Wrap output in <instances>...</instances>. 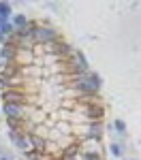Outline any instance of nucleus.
Returning a JSON list of instances; mask_svg holds the SVG:
<instances>
[{
    "instance_id": "obj_1",
    "label": "nucleus",
    "mask_w": 141,
    "mask_h": 160,
    "mask_svg": "<svg viewBox=\"0 0 141 160\" xmlns=\"http://www.w3.org/2000/svg\"><path fill=\"white\" fill-rule=\"evenodd\" d=\"M32 37H34V43L37 45H49V43H56V41H62L60 38V32L49 26L47 22H38V26L34 28V32H32Z\"/></svg>"
},
{
    "instance_id": "obj_2",
    "label": "nucleus",
    "mask_w": 141,
    "mask_h": 160,
    "mask_svg": "<svg viewBox=\"0 0 141 160\" xmlns=\"http://www.w3.org/2000/svg\"><path fill=\"white\" fill-rule=\"evenodd\" d=\"M32 107L28 105H17V102H2V115L7 120H30Z\"/></svg>"
},
{
    "instance_id": "obj_3",
    "label": "nucleus",
    "mask_w": 141,
    "mask_h": 160,
    "mask_svg": "<svg viewBox=\"0 0 141 160\" xmlns=\"http://www.w3.org/2000/svg\"><path fill=\"white\" fill-rule=\"evenodd\" d=\"M2 102H17V105H28V100L34 98L32 94H28L24 88H11V90H2L0 94Z\"/></svg>"
},
{
    "instance_id": "obj_4",
    "label": "nucleus",
    "mask_w": 141,
    "mask_h": 160,
    "mask_svg": "<svg viewBox=\"0 0 141 160\" xmlns=\"http://www.w3.org/2000/svg\"><path fill=\"white\" fill-rule=\"evenodd\" d=\"M79 145H81V154H86V156H105V145H103L101 139H81L79 141Z\"/></svg>"
},
{
    "instance_id": "obj_5",
    "label": "nucleus",
    "mask_w": 141,
    "mask_h": 160,
    "mask_svg": "<svg viewBox=\"0 0 141 160\" xmlns=\"http://www.w3.org/2000/svg\"><path fill=\"white\" fill-rule=\"evenodd\" d=\"M28 139H30L32 152L47 154V143H49V139H47V137H41V135H37V132H30V135H28Z\"/></svg>"
},
{
    "instance_id": "obj_6",
    "label": "nucleus",
    "mask_w": 141,
    "mask_h": 160,
    "mask_svg": "<svg viewBox=\"0 0 141 160\" xmlns=\"http://www.w3.org/2000/svg\"><path fill=\"white\" fill-rule=\"evenodd\" d=\"M30 22H32V19H30L26 13H15L13 19H11L15 32H22V30H26V28H30Z\"/></svg>"
},
{
    "instance_id": "obj_7",
    "label": "nucleus",
    "mask_w": 141,
    "mask_h": 160,
    "mask_svg": "<svg viewBox=\"0 0 141 160\" xmlns=\"http://www.w3.org/2000/svg\"><path fill=\"white\" fill-rule=\"evenodd\" d=\"M107 149H109V156H113V158H122L124 156V145L120 141H111Z\"/></svg>"
},
{
    "instance_id": "obj_8",
    "label": "nucleus",
    "mask_w": 141,
    "mask_h": 160,
    "mask_svg": "<svg viewBox=\"0 0 141 160\" xmlns=\"http://www.w3.org/2000/svg\"><path fill=\"white\" fill-rule=\"evenodd\" d=\"M13 9H11V4L9 2H0V19H4V22H11L13 19Z\"/></svg>"
},
{
    "instance_id": "obj_9",
    "label": "nucleus",
    "mask_w": 141,
    "mask_h": 160,
    "mask_svg": "<svg viewBox=\"0 0 141 160\" xmlns=\"http://www.w3.org/2000/svg\"><path fill=\"white\" fill-rule=\"evenodd\" d=\"M111 130H113L115 135L124 137V135H126V122H124V120H120V118L113 120V122H111Z\"/></svg>"
},
{
    "instance_id": "obj_10",
    "label": "nucleus",
    "mask_w": 141,
    "mask_h": 160,
    "mask_svg": "<svg viewBox=\"0 0 141 160\" xmlns=\"http://www.w3.org/2000/svg\"><path fill=\"white\" fill-rule=\"evenodd\" d=\"M60 160H68V158H60ZM71 160H90V156H86V154H79L77 158H71Z\"/></svg>"
},
{
    "instance_id": "obj_11",
    "label": "nucleus",
    "mask_w": 141,
    "mask_h": 160,
    "mask_svg": "<svg viewBox=\"0 0 141 160\" xmlns=\"http://www.w3.org/2000/svg\"><path fill=\"white\" fill-rule=\"evenodd\" d=\"M0 160H13V156H11V154H2V156H0Z\"/></svg>"
},
{
    "instance_id": "obj_12",
    "label": "nucleus",
    "mask_w": 141,
    "mask_h": 160,
    "mask_svg": "<svg viewBox=\"0 0 141 160\" xmlns=\"http://www.w3.org/2000/svg\"><path fill=\"white\" fill-rule=\"evenodd\" d=\"M90 160H105V156H92Z\"/></svg>"
},
{
    "instance_id": "obj_13",
    "label": "nucleus",
    "mask_w": 141,
    "mask_h": 160,
    "mask_svg": "<svg viewBox=\"0 0 141 160\" xmlns=\"http://www.w3.org/2000/svg\"><path fill=\"white\" fill-rule=\"evenodd\" d=\"M2 26H4V19H0V32H2Z\"/></svg>"
},
{
    "instance_id": "obj_14",
    "label": "nucleus",
    "mask_w": 141,
    "mask_h": 160,
    "mask_svg": "<svg viewBox=\"0 0 141 160\" xmlns=\"http://www.w3.org/2000/svg\"><path fill=\"white\" fill-rule=\"evenodd\" d=\"M0 115H2V107H0Z\"/></svg>"
},
{
    "instance_id": "obj_15",
    "label": "nucleus",
    "mask_w": 141,
    "mask_h": 160,
    "mask_svg": "<svg viewBox=\"0 0 141 160\" xmlns=\"http://www.w3.org/2000/svg\"><path fill=\"white\" fill-rule=\"evenodd\" d=\"M128 160H135V158H128Z\"/></svg>"
},
{
    "instance_id": "obj_16",
    "label": "nucleus",
    "mask_w": 141,
    "mask_h": 160,
    "mask_svg": "<svg viewBox=\"0 0 141 160\" xmlns=\"http://www.w3.org/2000/svg\"><path fill=\"white\" fill-rule=\"evenodd\" d=\"M53 160H60V158H53Z\"/></svg>"
}]
</instances>
